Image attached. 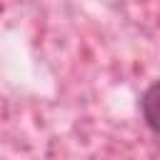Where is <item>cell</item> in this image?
Listing matches in <instances>:
<instances>
[{"label": "cell", "mask_w": 160, "mask_h": 160, "mask_svg": "<svg viewBox=\"0 0 160 160\" xmlns=\"http://www.w3.org/2000/svg\"><path fill=\"white\" fill-rule=\"evenodd\" d=\"M140 112H142L145 125L160 138V80L148 85L145 92L140 95Z\"/></svg>", "instance_id": "cell-1"}]
</instances>
